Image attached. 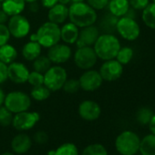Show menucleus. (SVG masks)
I'll use <instances>...</instances> for the list:
<instances>
[{"mask_svg":"<svg viewBox=\"0 0 155 155\" xmlns=\"http://www.w3.org/2000/svg\"><path fill=\"white\" fill-rule=\"evenodd\" d=\"M47 56L51 63L59 65L69 60L72 56V50L68 45L58 42L48 48Z\"/></svg>","mask_w":155,"mask_h":155,"instance_id":"ddd939ff","label":"nucleus"},{"mask_svg":"<svg viewBox=\"0 0 155 155\" xmlns=\"http://www.w3.org/2000/svg\"><path fill=\"white\" fill-rule=\"evenodd\" d=\"M81 89L85 91H95L101 88L103 80L99 71L93 69L86 70L79 79Z\"/></svg>","mask_w":155,"mask_h":155,"instance_id":"f8f14e48","label":"nucleus"},{"mask_svg":"<svg viewBox=\"0 0 155 155\" xmlns=\"http://www.w3.org/2000/svg\"><path fill=\"white\" fill-rule=\"evenodd\" d=\"M41 50L42 47L38 42L29 40L22 48V56L28 61H34L41 55Z\"/></svg>","mask_w":155,"mask_h":155,"instance_id":"4be33fe9","label":"nucleus"},{"mask_svg":"<svg viewBox=\"0 0 155 155\" xmlns=\"http://www.w3.org/2000/svg\"><path fill=\"white\" fill-rule=\"evenodd\" d=\"M72 3H79V2H83L85 0H70Z\"/></svg>","mask_w":155,"mask_h":155,"instance_id":"09e8293b","label":"nucleus"},{"mask_svg":"<svg viewBox=\"0 0 155 155\" xmlns=\"http://www.w3.org/2000/svg\"><path fill=\"white\" fill-rule=\"evenodd\" d=\"M13 113L7 109L5 106H0V125L3 127H7L12 124L13 120Z\"/></svg>","mask_w":155,"mask_h":155,"instance_id":"473e14b6","label":"nucleus"},{"mask_svg":"<svg viewBox=\"0 0 155 155\" xmlns=\"http://www.w3.org/2000/svg\"><path fill=\"white\" fill-rule=\"evenodd\" d=\"M32 146V140L30 137L26 133H19L15 136L11 141V148L14 152L18 154L26 153Z\"/></svg>","mask_w":155,"mask_h":155,"instance_id":"a211bd4d","label":"nucleus"},{"mask_svg":"<svg viewBox=\"0 0 155 155\" xmlns=\"http://www.w3.org/2000/svg\"><path fill=\"white\" fill-rule=\"evenodd\" d=\"M51 67V61L48 56H39L33 61V68L35 71L44 74Z\"/></svg>","mask_w":155,"mask_h":155,"instance_id":"c756f323","label":"nucleus"},{"mask_svg":"<svg viewBox=\"0 0 155 155\" xmlns=\"http://www.w3.org/2000/svg\"><path fill=\"white\" fill-rule=\"evenodd\" d=\"M129 3L134 10H143L150 4V0H129Z\"/></svg>","mask_w":155,"mask_h":155,"instance_id":"4c0bfd02","label":"nucleus"},{"mask_svg":"<svg viewBox=\"0 0 155 155\" xmlns=\"http://www.w3.org/2000/svg\"><path fill=\"white\" fill-rule=\"evenodd\" d=\"M67 79V71L63 67L59 65L51 66L44 73V85L51 92H55L62 89Z\"/></svg>","mask_w":155,"mask_h":155,"instance_id":"39448f33","label":"nucleus"},{"mask_svg":"<svg viewBox=\"0 0 155 155\" xmlns=\"http://www.w3.org/2000/svg\"><path fill=\"white\" fill-rule=\"evenodd\" d=\"M100 36V30L94 25L82 28L79 32V37L76 41L78 48L81 47H92Z\"/></svg>","mask_w":155,"mask_h":155,"instance_id":"dca6fc26","label":"nucleus"},{"mask_svg":"<svg viewBox=\"0 0 155 155\" xmlns=\"http://www.w3.org/2000/svg\"><path fill=\"white\" fill-rule=\"evenodd\" d=\"M86 1L92 8H94L97 11L102 10L105 8H107L110 0H86Z\"/></svg>","mask_w":155,"mask_h":155,"instance_id":"e433bc0d","label":"nucleus"},{"mask_svg":"<svg viewBox=\"0 0 155 155\" xmlns=\"http://www.w3.org/2000/svg\"><path fill=\"white\" fill-rule=\"evenodd\" d=\"M78 112L83 120L92 121L100 118L101 114V109L96 101L86 100L81 102L79 109H78Z\"/></svg>","mask_w":155,"mask_h":155,"instance_id":"2eb2a0df","label":"nucleus"},{"mask_svg":"<svg viewBox=\"0 0 155 155\" xmlns=\"http://www.w3.org/2000/svg\"><path fill=\"white\" fill-rule=\"evenodd\" d=\"M133 58V49L130 47H120L117 55L116 60H118L121 65H127L130 62Z\"/></svg>","mask_w":155,"mask_h":155,"instance_id":"c85d7f7f","label":"nucleus"},{"mask_svg":"<svg viewBox=\"0 0 155 155\" xmlns=\"http://www.w3.org/2000/svg\"><path fill=\"white\" fill-rule=\"evenodd\" d=\"M68 18L71 23L79 28H82L94 25L98 18V15L94 8L83 1L71 4L68 8Z\"/></svg>","mask_w":155,"mask_h":155,"instance_id":"f257e3e1","label":"nucleus"},{"mask_svg":"<svg viewBox=\"0 0 155 155\" xmlns=\"http://www.w3.org/2000/svg\"><path fill=\"white\" fill-rule=\"evenodd\" d=\"M51 91L43 84L39 86H35L30 91V96L37 101H43L49 98Z\"/></svg>","mask_w":155,"mask_h":155,"instance_id":"bb28decb","label":"nucleus"},{"mask_svg":"<svg viewBox=\"0 0 155 155\" xmlns=\"http://www.w3.org/2000/svg\"><path fill=\"white\" fill-rule=\"evenodd\" d=\"M0 9H1V0H0Z\"/></svg>","mask_w":155,"mask_h":155,"instance_id":"864d4df0","label":"nucleus"},{"mask_svg":"<svg viewBox=\"0 0 155 155\" xmlns=\"http://www.w3.org/2000/svg\"><path fill=\"white\" fill-rule=\"evenodd\" d=\"M40 1H41L42 6L48 9L58 3V0H40Z\"/></svg>","mask_w":155,"mask_h":155,"instance_id":"a19ab883","label":"nucleus"},{"mask_svg":"<svg viewBox=\"0 0 155 155\" xmlns=\"http://www.w3.org/2000/svg\"><path fill=\"white\" fill-rule=\"evenodd\" d=\"M18 57L17 48L8 43L0 47V61L9 65L16 60Z\"/></svg>","mask_w":155,"mask_h":155,"instance_id":"5701e85b","label":"nucleus"},{"mask_svg":"<svg viewBox=\"0 0 155 155\" xmlns=\"http://www.w3.org/2000/svg\"><path fill=\"white\" fill-rule=\"evenodd\" d=\"M116 30L122 38L128 41L136 40L140 34V28L137 21L134 18H130L125 16L119 18Z\"/></svg>","mask_w":155,"mask_h":155,"instance_id":"0eeeda50","label":"nucleus"},{"mask_svg":"<svg viewBox=\"0 0 155 155\" xmlns=\"http://www.w3.org/2000/svg\"><path fill=\"white\" fill-rule=\"evenodd\" d=\"M40 116L36 111H22L16 113L13 117V127L20 131L28 130L32 129L39 120Z\"/></svg>","mask_w":155,"mask_h":155,"instance_id":"9d476101","label":"nucleus"},{"mask_svg":"<svg viewBox=\"0 0 155 155\" xmlns=\"http://www.w3.org/2000/svg\"><path fill=\"white\" fill-rule=\"evenodd\" d=\"M8 19H9V16L6 12H4L2 9H0V24L8 23Z\"/></svg>","mask_w":155,"mask_h":155,"instance_id":"79ce46f5","label":"nucleus"},{"mask_svg":"<svg viewBox=\"0 0 155 155\" xmlns=\"http://www.w3.org/2000/svg\"><path fill=\"white\" fill-rule=\"evenodd\" d=\"M79 28L73 23H65L62 28H60V38L65 44H75L78 39V37H79Z\"/></svg>","mask_w":155,"mask_h":155,"instance_id":"6ab92c4d","label":"nucleus"},{"mask_svg":"<svg viewBox=\"0 0 155 155\" xmlns=\"http://www.w3.org/2000/svg\"><path fill=\"white\" fill-rule=\"evenodd\" d=\"M4 106L13 114L28 110L31 106L30 96L23 91H11L6 95Z\"/></svg>","mask_w":155,"mask_h":155,"instance_id":"423d86ee","label":"nucleus"},{"mask_svg":"<svg viewBox=\"0 0 155 155\" xmlns=\"http://www.w3.org/2000/svg\"><path fill=\"white\" fill-rule=\"evenodd\" d=\"M10 32L6 24H0V47L8 43L10 39Z\"/></svg>","mask_w":155,"mask_h":155,"instance_id":"c9c22d12","label":"nucleus"},{"mask_svg":"<svg viewBox=\"0 0 155 155\" xmlns=\"http://www.w3.org/2000/svg\"><path fill=\"white\" fill-rule=\"evenodd\" d=\"M143 23L150 28L155 29V3L149 4L142 12L141 16Z\"/></svg>","mask_w":155,"mask_h":155,"instance_id":"393cba45","label":"nucleus"},{"mask_svg":"<svg viewBox=\"0 0 155 155\" xmlns=\"http://www.w3.org/2000/svg\"><path fill=\"white\" fill-rule=\"evenodd\" d=\"M140 139L139 135L131 130L122 131L115 140V147L121 155H135L140 149Z\"/></svg>","mask_w":155,"mask_h":155,"instance_id":"7ed1b4c3","label":"nucleus"},{"mask_svg":"<svg viewBox=\"0 0 155 155\" xmlns=\"http://www.w3.org/2000/svg\"><path fill=\"white\" fill-rule=\"evenodd\" d=\"M81 89V85H80V81L79 80H76V79H69L65 81L62 90L69 94H73L79 91V90Z\"/></svg>","mask_w":155,"mask_h":155,"instance_id":"72a5a7b5","label":"nucleus"},{"mask_svg":"<svg viewBox=\"0 0 155 155\" xmlns=\"http://www.w3.org/2000/svg\"><path fill=\"white\" fill-rule=\"evenodd\" d=\"M8 79V65L0 61V84H3Z\"/></svg>","mask_w":155,"mask_h":155,"instance_id":"58836bf2","label":"nucleus"},{"mask_svg":"<svg viewBox=\"0 0 155 155\" xmlns=\"http://www.w3.org/2000/svg\"><path fill=\"white\" fill-rule=\"evenodd\" d=\"M1 155H15V154H13V153H11V152H4V153L1 154Z\"/></svg>","mask_w":155,"mask_h":155,"instance_id":"3c124183","label":"nucleus"},{"mask_svg":"<svg viewBox=\"0 0 155 155\" xmlns=\"http://www.w3.org/2000/svg\"><path fill=\"white\" fill-rule=\"evenodd\" d=\"M48 20L57 25L64 24L68 18V8L62 4H56L54 7L50 8L48 13Z\"/></svg>","mask_w":155,"mask_h":155,"instance_id":"f3484780","label":"nucleus"},{"mask_svg":"<svg viewBox=\"0 0 155 155\" xmlns=\"http://www.w3.org/2000/svg\"><path fill=\"white\" fill-rule=\"evenodd\" d=\"M36 33L38 36V42L42 48H49L58 43L61 39L59 26L50 21L42 24Z\"/></svg>","mask_w":155,"mask_h":155,"instance_id":"20e7f679","label":"nucleus"},{"mask_svg":"<svg viewBox=\"0 0 155 155\" xmlns=\"http://www.w3.org/2000/svg\"><path fill=\"white\" fill-rule=\"evenodd\" d=\"M24 1L26 2V3H33V2H36L37 1V0H24Z\"/></svg>","mask_w":155,"mask_h":155,"instance_id":"8fccbe9b","label":"nucleus"},{"mask_svg":"<svg viewBox=\"0 0 155 155\" xmlns=\"http://www.w3.org/2000/svg\"><path fill=\"white\" fill-rule=\"evenodd\" d=\"M82 155H108V151L102 144L93 143L83 150Z\"/></svg>","mask_w":155,"mask_h":155,"instance_id":"2f4dec72","label":"nucleus"},{"mask_svg":"<svg viewBox=\"0 0 155 155\" xmlns=\"http://www.w3.org/2000/svg\"><path fill=\"white\" fill-rule=\"evenodd\" d=\"M5 97H6V94L4 92V91L1 88H0V106H2L4 104Z\"/></svg>","mask_w":155,"mask_h":155,"instance_id":"a18cd8bd","label":"nucleus"},{"mask_svg":"<svg viewBox=\"0 0 155 155\" xmlns=\"http://www.w3.org/2000/svg\"><path fill=\"white\" fill-rule=\"evenodd\" d=\"M99 72L103 81L110 82L115 81L120 79L123 73V65L114 58L105 60Z\"/></svg>","mask_w":155,"mask_h":155,"instance_id":"9b49d317","label":"nucleus"},{"mask_svg":"<svg viewBox=\"0 0 155 155\" xmlns=\"http://www.w3.org/2000/svg\"><path fill=\"white\" fill-rule=\"evenodd\" d=\"M7 26L10 35L18 39L27 37L30 31V23L28 19L21 14L9 17Z\"/></svg>","mask_w":155,"mask_h":155,"instance_id":"1a4fd4ad","label":"nucleus"},{"mask_svg":"<svg viewBox=\"0 0 155 155\" xmlns=\"http://www.w3.org/2000/svg\"><path fill=\"white\" fill-rule=\"evenodd\" d=\"M54 155H79V150L77 146L71 142L63 143L56 150H53Z\"/></svg>","mask_w":155,"mask_h":155,"instance_id":"cd10ccee","label":"nucleus"},{"mask_svg":"<svg viewBox=\"0 0 155 155\" xmlns=\"http://www.w3.org/2000/svg\"><path fill=\"white\" fill-rule=\"evenodd\" d=\"M152 1H153V3H155V0H152Z\"/></svg>","mask_w":155,"mask_h":155,"instance_id":"5fc2aeb1","label":"nucleus"},{"mask_svg":"<svg viewBox=\"0 0 155 155\" xmlns=\"http://www.w3.org/2000/svg\"><path fill=\"white\" fill-rule=\"evenodd\" d=\"M139 151L141 155H155V134H148L140 140Z\"/></svg>","mask_w":155,"mask_h":155,"instance_id":"b1692460","label":"nucleus"},{"mask_svg":"<svg viewBox=\"0 0 155 155\" xmlns=\"http://www.w3.org/2000/svg\"><path fill=\"white\" fill-rule=\"evenodd\" d=\"M148 125H149V129H150V132L152 134H155V113L152 115V117H151V119H150Z\"/></svg>","mask_w":155,"mask_h":155,"instance_id":"37998d69","label":"nucleus"},{"mask_svg":"<svg viewBox=\"0 0 155 155\" xmlns=\"http://www.w3.org/2000/svg\"><path fill=\"white\" fill-rule=\"evenodd\" d=\"M47 155H54V154H53V150H49V151L48 152Z\"/></svg>","mask_w":155,"mask_h":155,"instance_id":"603ef678","label":"nucleus"},{"mask_svg":"<svg viewBox=\"0 0 155 155\" xmlns=\"http://www.w3.org/2000/svg\"><path fill=\"white\" fill-rule=\"evenodd\" d=\"M153 111L147 107H142L140 108L137 113H136V119L137 121L140 124V125H148L152 115H153Z\"/></svg>","mask_w":155,"mask_h":155,"instance_id":"7c9ffc66","label":"nucleus"},{"mask_svg":"<svg viewBox=\"0 0 155 155\" xmlns=\"http://www.w3.org/2000/svg\"><path fill=\"white\" fill-rule=\"evenodd\" d=\"M26 8L24 0H3L1 3V9L9 17L21 14Z\"/></svg>","mask_w":155,"mask_h":155,"instance_id":"aec40b11","label":"nucleus"},{"mask_svg":"<svg viewBox=\"0 0 155 155\" xmlns=\"http://www.w3.org/2000/svg\"><path fill=\"white\" fill-rule=\"evenodd\" d=\"M98 60V57L92 47L78 48L74 54V62L76 66L83 70L92 68Z\"/></svg>","mask_w":155,"mask_h":155,"instance_id":"6e6552de","label":"nucleus"},{"mask_svg":"<svg viewBox=\"0 0 155 155\" xmlns=\"http://www.w3.org/2000/svg\"><path fill=\"white\" fill-rule=\"evenodd\" d=\"M48 136L45 131L39 130L34 134V140L38 144H44L48 141Z\"/></svg>","mask_w":155,"mask_h":155,"instance_id":"ea45409f","label":"nucleus"},{"mask_svg":"<svg viewBox=\"0 0 155 155\" xmlns=\"http://www.w3.org/2000/svg\"><path fill=\"white\" fill-rule=\"evenodd\" d=\"M30 6H29V10L31 12H37L38 10V5L37 4V1L36 2H33V3H29Z\"/></svg>","mask_w":155,"mask_h":155,"instance_id":"c03bdc74","label":"nucleus"},{"mask_svg":"<svg viewBox=\"0 0 155 155\" xmlns=\"http://www.w3.org/2000/svg\"><path fill=\"white\" fill-rule=\"evenodd\" d=\"M93 48L98 58L105 61L116 58V55L120 48V43L114 35L104 33L99 36L93 45Z\"/></svg>","mask_w":155,"mask_h":155,"instance_id":"f03ea898","label":"nucleus"},{"mask_svg":"<svg viewBox=\"0 0 155 155\" xmlns=\"http://www.w3.org/2000/svg\"><path fill=\"white\" fill-rule=\"evenodd\" d=\"M30 41H35V42H38V36H37V33H34L30 36Z\"/></svg>","mask_w":155,"mask_h":155,"instance_id":"49530a36","label":"nucleus"},{"mask_svg":"<svg viewBox=\"0 0 155 155\" xmlns=\"http://www.w3.org/2000/svg\"><path fill=\"white\" fill-rule=\"evenodd\" d=\"M29 70L27 66L21 62L14 61L8 66V79L16 84H24L28 81Z\"/></svg>","mask_w":155,"mask_h":155,"instance_id":"4468645a","label":"nucleus"},{"mask_svg":"<svg viewBox=\"0 0 155 155\" xmlns=\"http://www.w3.org/2000/svg\"><path fill=\"white\" fill-rule=\"evenodd\" d=\"M118 19H119V18L113 16L110 13L106 14L102 18V19L101 21V29H103L105 31V33L111 34L114 30H116V26H117Z\"/></svg>","mask_w":155,"mask_h":155,"instance_id":"a878e982","label":"nucleus"},{"mask_svg":"<svg viewBox=\"0 0 155 155\" xmlns=\"http://www.w3.org/2000/svg\"><path fill=\"white\" fill-rule=\"evenodd\" d=\"M27 82H28L32 87L43 85L44 84V74L33 70V71L29 72Z\"/></svg>","mask_w":155,"mask_h":155,"instance_id":"f704fd0d","label":"nucleus"},{"mask_svg":"<svg viewBox=\"0 0 155 155\" xmlns=\"http://www.w3.org/2000/svg\"><path fill=\"white\" fill-rule=\"evenodd\" d=\"M70 2H71L70 0H58V3L59 4H62V5H65V6L68 5Z\"/></svg>","mask_w":155,"mask_h":155,"instance_id":"de8ad7c7","label":"nucleus"},{"mask_svg":"<svg viewBox=\"0 0 155 155\" xmlns=\"http://www.w3.org/2000/svg\"><path fill=\"white\" fill-rule=\"evenodd\" d=\"M130 8L129 0H110L108 4L110 13L117 18L124 17Z\"/></svg>","mask_w":155,"mask_h":155,"instance_id":"412c9836","label":"nucleus"}]
</instances>
